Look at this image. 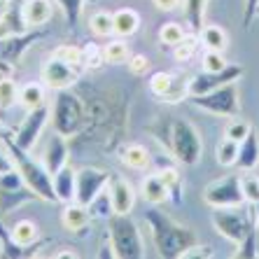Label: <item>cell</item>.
Wrapping results in <instances>:
<instances>
[{"mask_svg":"<svg viewBox=\"0 0 259 259\" xmlns=\"http://www.w3.org/2000/svg\"><path fill=\"white\" fill-rule=\"evenodd\" d=\"M145 222L150 227L152 241H154L159 257L163 259L187 257L194 250V245H199V238L189 227L178 224L175 220H170L168 215H163L157 208H150L145 212Z\"/></svg>","mask_w":259,"mask_h":259,"instance_id":"1","label":"cell"},{"mask_svg":"<svg viewBox=\"0 0 259 259\" xmlns=\"http://www.w3.org/2000/svg\"><path fill=\"white\" fill-rule=\"evenodd\" d=\"M3 145L7 147L17 170L21 173L26 185L35 192L37 199L47 201V203H59V196H56V192H54V175L47 170V166H45L42 161H37V159L30 157V152L21 150L10 133L3 138Z\"/></svg>","mask_w":259,"mask_h":259,"instance_id":"2","label":"cell"},{"mask_svg":"<svg viewBox=\"0 0 259 259\" xmlns=\"http://www.w3.org/2000/svg\"><path fill=\"white\" fill-rule=\"evenodd\" d=\"M210 220L217 234L224 236L227 241L236 243V245H241L245 238H250L259 231L252 203H250V208H245V203L234 205V208H212Z\"/></svg>","mask_w":259,"mask_h":259,"instance_id":"3","label":"cell"},{"mask_svg":"<svg viewBox=\"0 0 259 259\" xmlns=\"http://www.w3.org/2000/svg\"><path fill=\"white\" fill-rule=\"evenodd\" d=\"M108 236L112 243L117 259H143L145 243L140 238L138 224L131 220V215H115L108 220Z\"/></svg>","mask_w":259,"mask_h":259,"instance_id":"4","label":"cell"},{"mask_svg":"<svg viewBox=\"0 0 259 259\" xmlns=\"http://www.w3.org/2000/svg\"><path fill=\"white\" fill-rule=\"evenodd\" d=\"M52 124H54V131L66 138L77 136L84 124V105L70 89L56 91L54 108H52Z\"/></svg>","mask_w":259,"mask_h":259,"instance_id":"5","label":"cell"},{"mask_svg":"<svg viewBox=\"0 0 259 259\" xmlns=\"http://www.w3.org/2000/svg\"><path fill=\"white\" fill-rule=\"evenodd\" d=\"M173 157L182 163V166H194L201 159L203 152V140L201 133L196 131L194 124L187 119H175L170 124V143H168Z\"/></svg>","mask_w":259,"mask_h":259,"instance_id":"6","label":"cell"},{"mask_svg":"<svg viewBox=\"0 0 259 259\" xmlns=\"http://www.w3.org/2000/svg\"><path fill=\"white\" fill-rule=\"evenodd\" d=\"M189 101L196 108L205 110L215 117H236L241 112V98H238V84L236 82H229V84L212 89L208 94H201V96H192Z\"/></svg>","mask_w":259,"mask_h":259,"instance_id":"7","label":"cell"},{"mask_svg":"<svg viewBox=\"0 0 259 259\" xmlns=\"http://www.w3.org/2000/svg\"><path fill=\"white\" fill-rule=\"evenodd\" d=\"M203 201L210 208H234V205L247 203L245 192H243V178H238V175H224L220 180L210 182L203 189Z\"/></svg>","mask_w":259,"mask_h":259,"instance_id":"8","label":"cell"},{"mask_svg":"<svg viewBox=\"0 0 259 259\" xmlns=\"http://www.w3.org/2000/svg\"><path fill=\"white\" fill-rule=\"evenodd\" d=\"M49 117H52V110H49L47 103L40 105V108L28 110V115L21 119L17 133H14V143H17L21 150L33 152V147L37 145V140H40V136H42L45 126H47Z\"/></svg>","mask_w":259,"mask_h":259,"instance_id":"9","label":"cell"},{"mask_svg":"<svg viewBox=\"0 0 259 259\" xmlns=\"http://www.w3.org/2000/svg\"><path fill=\"white\" fill-rule=\"evenodd\" d=\"M82 70H84V68L72 66V63H68V61L52 54L42 66V82H45V87H49V89H54V91L70 89L72 84L79 82Z\"/></svg>","mask_w":259,"mask_h":259,"instance_id":"10","label":"cell"},{"mask_svg":"<svg viewBox=\"0 0 259 259\" xmlns=\"http://www.w3.org/2000/svg\"><path fill=\"white\" fill-rule=\"evenodd\" d=\"M243 66L238 63H229V66L224 68L220 72H199V75H194L189 79V98L192 96H201V94H208L212 89H220V87L229 84V82H238L243 77Z\"/></svg>","mask_w":259,"mask_h":259,"instance_id":"11","label":"cell"},{"mask_svg":"<svg viewBox=\"0 0 259 259\" xmlns=\"http://www.w3.org/2000/svg\"><path fill=\"white\" fill-rule=\"evenodd\" d=\"M112 175L108 170L94 168V166H84L77 170V189H75V201L77 203L89 205L91 201L96 199L101 192H105V187L110 185Z\"/></svg>","mask_w":259,"mask_h":259,"instance_id":"12","label":"cell"},{"mask_svg":"<svg viewBox=\"0 0 259 259\" xmlns=\"http://www.w3.org/2000/svg\"><path fill=\"white\" fill-rule=\"evenodd\" d=\"M150 91L166 103H178L182 98H189V79L170 72H154L150 75Z\"/></svg>","mask_w":259,"mask_h":259,"instance_id":"13","label":"cell"},{"mask_svg":"<svg viewBox=\"0 0 259 259\" xmlns=\"http://www.w3.org/2000/svg\"><path fill=\"white\" fill-rule=\"evenodd\" d=\"M108 192H110V199H112L115 212L128 215V212L133 210V205H136V189H133V185L128 180L112 175V178H110V185H108Z\"/></svg>","mask_w":259,"mask_h":259,"instance_id":"14","label":"cell"},{"mask_svg":"<svg viewBox=\"0 0 259 259\" xmlns=\"http://www.w3.org/2000/svg\"><path fill=\"white\" fill-rule=\"evenodd\" d=\"M68 157H70V152H68L66 136H61V133L54 131V136H52V138L47 140V145H45L42 163L47 166L49 173L56 175L63 166H68Z\"/></svg>","mask_w":259,"mask_h":259,"instance_id":"15","label":"cell"},{"mask_svg":"<svg viewBox=\"0 0 259 259\" xmlns=\"http://www.w3.org/2000/svg\"><path fill=\"white\" fill-rule=\"evenodd\" d=\"M54 14V0H24L21 3V17L28 28H40Z\"/></svg>","mask_w":259,"mask_h":259,"instance_id":"16","label":"cell"},{"mask_svg":"<svg viewBox=\"0 0 259 259\" xmlns=\"http://www.w3.org/2000/svg\"><path fill=\"white\" fill-rule=\"evenodd\" d=\"M61 222L68 231H82L89 227L91 222V210L89 205L77 203V201H70V203H63V212H61Z\"/></svg>","mask_w":259,"mask_h":259,"instance_id":"17","label":"cell"},{"mask_svg":"<svg viewBox=\"0 0 259 259\" xmlns=\"http://www.w3.org/2000/svg\"><path fill=\"white\" fill-rule=\"evenodd\" d=\"M257 163H259V133L252 128L238 143V161H236V166L241 170H252L257 168Z\"/></svg>","mask_w":259,"mask_h":259,"instance_id":"18","label":"cell"},{"mask_svg":"<svg viewBox=\"0 0 259 259\" xmlns=\"http://www.w3.org/2000/svg\"><path fill=\"white\" fill-rule=\"evenodd\" d=\"M75 189H77V170L70 168V166H63L54 175V192L61 203L75 201Z\"/></svg>","mask_w":259,"mask_h":259,"instance_id":"19","label":"cell"},{"mask_svg":"<svg viewBox=\"0 0 259 259\" xmlns=\"http://www.w3.org/2000/svg\"><path fill=\"white\" fill-rule=\"evenodd\" d=\"M140 194H143V199L152 205H161L170 199V192L166 187V182L161 180V175L154 173V175H147L140 185Z\"/></svg>","mask_w":259,"mask_h":259,"instance_id":"20","label":"cell"},{"mask_svg":"<svg viewBox=\"0 0 259 259\" xmlns=\"http://www.w3.org/2000/svg\"><path fill=\"white\" fill-rule=\"evenodd\" d=\"M35 192L24 185V187H17V189H5L0 187V215H7L12 212V208H19L21 203H28V201H35Z\"/></svg>","mask_w":259,"mask_h":259,"instance_id":"21","label":"cell"},{"mask_svg":"<svg viewBox=\"0 0 259 259\" xmlns=\"http://www.w3.org/2000/svg\"><path fill=\"white\" fill-rule=\"evenodd\" d=\"M26 30H28V26H26L24 17H21V5L12 3V10L0 17V40L21 35V33H26Z\"/></svg>","mask_w":259,"mask_h":259,"instance_id":"22","label":"cell"},{"mask_svg":"<svg viewBox=\"0 0 259 259\" xmlns=\"http://www.w3.org/2000/svg\"><path fill=\"white\" fill-rule=\"evenodd\" d=\"M115 35L117 37H131L138 33L140 28V14L136 12V10H131V7H124V10H117L115 14Z\"/></svg>","mask_w":259,"mask_h":259,"instance_id":"23","label":"cell"},{"mask_svg":"<svg viewBox=\"0 0 259 259\" xmlns=\"http://www.w3.org/2000/svg\"><path fill=\"white\" fill-rule=\"evenodd\" d=\"M119 154H121V161L133 170H145L150 166V152H147V147H143L138 143L124 145Z\"/></svg>","mask_w":259,"mask_h":259,"instance_id":"24","label":"cell"},{"mask_svg":"<svg viewBox=\"0 0 259 259\" xmlns=\"http://www.w3.org/2000/svg\"><path fill=\"white\" fill-rule=\"evenodd\" d=\"M208 0H185V21L194 35H201L203 30V14Z\"/></svg>","mask_w":259,"mask_h":259,"instance_id":"25","label":"cell"},{"mask_svg":"<svg viewBox=\"0 0 259 259\" xmlns=\"http://www.w3.org/2000/svg\"><path fill=\"white\" fill-rule=\"evenodd\" d=\"M10 231H12L14 243L21 247L33 245L37 241V236H40V229H37V224L33 220H19V222H14V227Z\"/></svg>","mask_w":259,"mask_h":259,"instance_id":"26","label":"cell"},{"mask_svg":"<svg viewBox=\"0 0 259 259\" xmlns=\"http://www.w3.org/2000/svg\"><path fill=\"white\" fill-rule=\"evenodd\" d=\"M199 37H201V42H203V47L212 49V52H224L227 45H229V37H227L224 28H220V26H203Z\"/></svg>","mask_w":259,"mask_h":259,"instance_id":"27","label":"cell"},{"mask_svg":"<svg viewBox=\"0 0 259 259\" xmlns=\"http://www.w3.org/2000/svg\"><path fill=\"white\" fill-rule=\"evenodd\" d=\"M19 103H21L26 110H33V108L45 105V84L30 82V84L21 87V89H19Z\"/></svg>","mask_w":259,"mask_h":259,"instance_id":"28","label":"cell"},{"mask_svg":"<svg viewBox=\"0 0 259 259\" xmlns=\"http://www.w3.org/2000/svg\"><path fill=\"white\" fill-rule=\"evenodd\" d=\"M215 159L220 166H224V168L236 166V161H238V143L231 138H222L215 147Z\"/></svg>","mask_w":259,"mask_h":259,"instance_id":"29","label":"cell"},{"mask_svg":"<svg viewBox=\"0 0 259 259\" xmlns=\"http://www.w3.org/2000/svg\"><path fill=\"white\" fill-rule=\"evenodd\" d=\"M89 30L96 37H110L115 35V17L110 12H96L89 19Z\"/></svg>","mask_w":259,"mask_h":259,"instance_id":"30","label":"cell"},{"mask_svg":"<svg viewBox=\"0 0 259 259\" xmlns=\"http://www.w3.org/2000/svg\"><path fill=\"white\" fill-rule=\"evenodd\" d=\"M103 54H105V63H126L128 61V45L124 42V37L110 40L108 45H103Z\"/></svg>","mask_w":259,"mask_h":259,"instance_id":"31","label":"cell"},{"mask_svg":"<svg viewBox=\"0 0 259 259\" xmlns=\"http://www.w3.org/2000/svg\"><path fill=\"white\" fill-rule=\"evenodd\" d=\"M199 40H201L199 35H194V33H187V35L182 37L180 42L173 47V56H175L178 61H182V63H185V61H189L194 54H196V49H199Z\"/></svg>","mask_w":259,"mask_h":259,"instance_id":"32","label":"cell"},{"mask_svg":"<svg viewBox=\"0 0 259 259\" xmlns=\"http://www.w3.org/2000/svg\"><path fill=\"white\" fill-rule=\"evenodd\" d=\"M89 210H91V217H101V220H110L115 215V208H112V199H110V192H101L96 199L89 203Z\"/></svg>","mask_w":259,"mask_h":259,"instance_id":"33","label":"cell"},{"mask_svg":"<svg viewBox=\"0 0 259 259\" xmlns=\"http://www.w3.org/2000/svg\"><path fill=\"white\" fill-rule=\"evenodd\" d=\"M185 35H187V30H185L182 24H178V21H168V24H163L159 28V40L163 45H168V47H175Z\"/></svg>","mask_w":259,"mask_h":259,"instance_id":"34","label":"cell"},{"mask_svg":"<svg viewBox=\"0 0 259 259\" xmlns=\"http://www.w3.org/2000/svg\"><path fill=\"white\" fill-rule=\"evenodd\" d=\"M14 103H19L17 82H12L10 77H3L0 79V110H10Z\"/></svg>","mask_w":259,"mask_h":259,"instance_id":"35","label":"cell"},{"mask_svg":"<svg viewBox=\"0 0 259 259\" xmlns=\"http://www.w3.org/2000/svg\"><path fill=\"white\" fill-rule=\"evenodd\" d=\"M54 56L68 61V63H72V66L84 68V49L82 47H75V45H61V47L54 49Z\"/></svg>","mask_w":259,"mask_h":259,"instance_id":"36","label":"cell"},{"mask_svg":"<svg viewBox=\"0 0 259 259\" xmlns=\"http://www.w3.org/2000/svg\"><path fill=\"white\" fill-rule=\"evenodd\" d=\"M159 175H161V180L166 182V187H168L170 199H173L175 203H180V192H182V178H180V173H178L175 168H163V170H159Z\"/></svg>","mask_w":259,"mask_h":259,"instance_id":"37","label":"cell"},{"mask_svg":"<svg viewBox=\"0 0 259 259\" xmlns=\"http://www.w3.org/2000/svg\"><path fill=\"white\" fill-rule=\"evenodd\" d=\"M21 250H24V247L14 243L12 231H5L3 224H0V257H24Z\"/></svg>","mask_w":259,"mask_h":259,"instance_id":"38","label":"cell"},{"mask_svg":"<svg viewBox=\"0 0 259 259\" xmlns=\"http://www.w3.org/2000/svg\"><path fill=\"white\" fill-rule=\"evenodd\" d=\"M56 5L63 10V14H66V21L70 28H75L79 21V14H82V3L84 0H54Z\"/></svg>","mask_w":259,"mask_h":259,"instance_id":"39","label":"cell"},{"mask_svg":"<svg viewBox=\"0 0 259 259\" xmlns=\"http://www.w3.org/2000/svg\"><path fill=\"white\" fill-rule=\"evenodd\" d=\"M201 66H203L205 72H220V70H224V68L229 66V61L224 59V52H212V49H208V52L203 54Z\"/></svg>","mask_w":259,"mask_h":259,"instance_id":"40","label":"cell"},{"mask_svg":"<svg viewBox=\"0 0 259 259\" xmlns=\"http://www.w3.org/2000/svg\"><path fill=\"white\" fill-rule=\"evenodd\" d=\"M250 131H252V126H250L245 119H231L229 124H227V128H224V138H231V140H236V143H241Z\"/></svg>","mask_w":259,"mask_h":259,"instance_id":"41","label":"cell"},{"mask_svg":"<svg viewBox=\"0 0 259 259\" xmlns=\"http://www.w3.org/2000/svg\"><path fill=\"white\" fill-rule=\"evenodd\" d=\"M84 49V68H91V70H96V68H101L103 63H105V54H103V47H98V45L89 42Z\"/></svg>","mask_w":259,"mask_h":259,"instance_id":"42","label":"cell"},{"mask_svg":"<svg viewBox=\"0 0 259 259\" xmlns=\"http://www.w3.org/2000/svg\"><path fill=\"white\" fill-rule=\"evenodd\" d=\"M126 66L133 75H143V72L150 70V59H147L145 54H131L128 61H126Z\"/></svg>","mask_w":259,"mask_h":259,"instance_id":"43","label":"cell"},{"mask_svg":"<svg viewBox=\"0 0 259 259\" xmlns=\"http://www.w3.org/2000/svg\"><path fill=\"white\" fill-rule=\"evenodd\" d=\"M243 192L247 203H259V180L257 178H243Z\"/></svg>","mask_w":259,"mask_h":259,"instance_id":"44","label":"cell"},{"mask_svg":"<svg viewBox=\"0 0 259 259\" xmlns=\"http://www.w3.org/2000/svg\"><path fill=\"white\" fill-rule=\"evenodd\" d=\"M12 170H17V166H14L10 152H0V175H7V173H12Z\"/></svg>","mask_w":259,"mask_h":259,"instance_id":"45","label":"cell"},{"mask_svg":"<svg viewBox=\"0 0 259 259\" xmlns=\"http://www.w3.org/2000/svg\"><path fill=\"white\" fill-rule=\"evenodd\" d=\"M257 5L259 0H245V28H250V21L257 17Z\"/></svg>","mask_w":259,"mask_h":259,"instance_id":"46","label":"cell"},{"mask_svg":"<svg viewBox=\"0 0 259 259\" xmlns=\"http://www.w3.org/2000/svg\"><path fill=\"white\" fill-rule=\"evenodd\" d=\"M152 3H154V7L161 10V12H173V10H178V5H180V0H152Z\"/></svg>","mask_w":259,"mask_h":259,"instance_id":"47","label":"cell"},{"mask_svg":"<svg viewBox=\"0 0 259 259\" xmlns=\"http://www.w3.org/2000/svg\"><path fill=\"white\" fill-rule=\"evenodd\" d=\"M52 257H56V259H59V257H72V259H75V257H79V254L75 252L72 247H63V252H54Z\"/></svg>","mask_w":259,"mask_h":259,"instance_id":"48","label":"cell"},{"mask_svg":"<svg viewBox=\"0 0 259 259\" xmlns=\"http://www.w3.org/2000/svg\"><path fill=\"white\" fill-rule=\"evenodd\" d=\"M7 133H10V131H7V128H5V126H3V124H0V143H3V138H5Z\"/></svg>","mask_w":259,"mask_h":259,"instance_id":"49","label":"cell"},{"mask_svg":"<svg viewBox=\"0 0 259 259\" xmlns=\"http://www.w3.org/2000/svg\"><path fill=\"white\" fill-rule=\"evenodd\" d=\"M252 208H254V217H257V227H259V203H254Z\"/></svg>","mask_w":259,"mask_h":259,"instance_id":"50","label":"cell"},{"mask_svg":"<svg viewBox=\"0 0 259 259\" xmlns=\"http://www.w3.org/2000/svg\"><path fill=\"white\" fill-rule=\"evenodd\" d=\"M7 3H17V5H21V0H7Z\"/></svg>","mask_w":259,"mask_h":259,"instance_id":"51","label":"cell"},{"mask_svg":"<svg viewBox=\"0 0 259 259\" xmlns=\"http://www.w3.org/2000/svg\"><path fill=\"white\" fill-rule=\"evenodd\" d=\"M257 17H259V5H257Z\"/></svg>","mask_w":259,"mask_h":259,"instance_id":"52","label":"cell"}]
</instances>
